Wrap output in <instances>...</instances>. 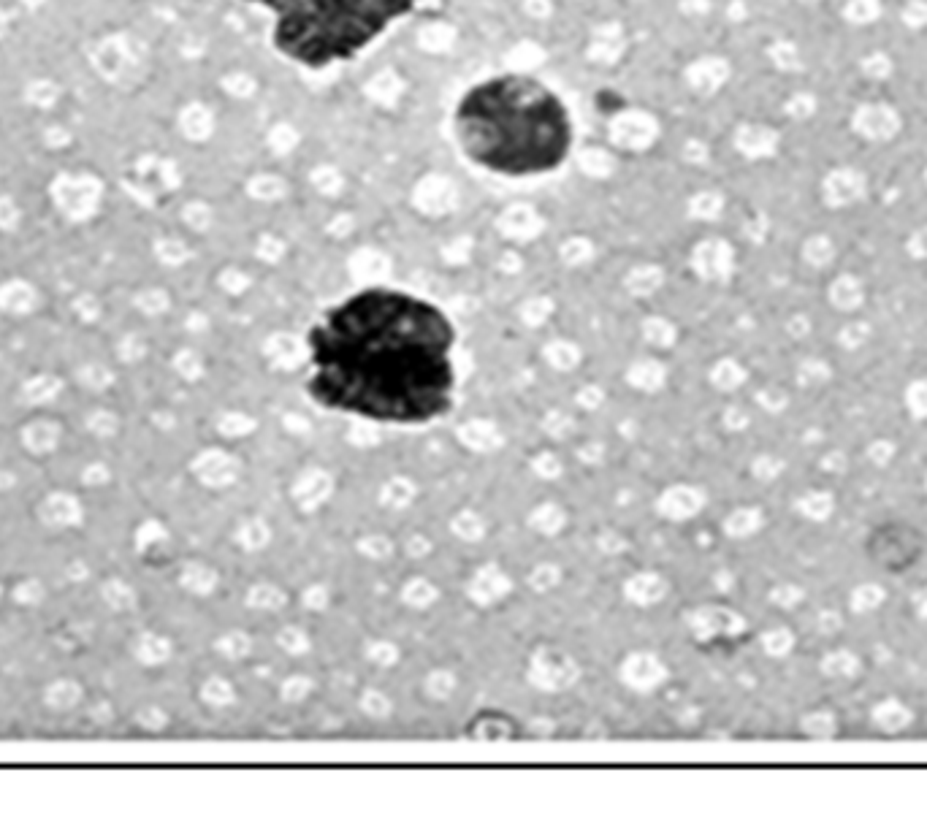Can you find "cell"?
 Returning <instances> with one entry per match:
<instances>
[{"label": "cell", "instance_id": "6da1fadb", "mask_svg": "<svg viewBox=\"0 0 927 832\" xmlns=\"http://www.w3.org/2000/svg\"><path fill=\"white\" fill-rule=\"evenodd\" d=\"M312 402L364 421L426 426L453 410L456 328L437 304L366 288L309 328Z\"/></svg>", "mask_w": 927, "mask_h": 832}, {"label": "cell", "instance_id": "7c38bea8", "mask_svg": "<svg viewBox=\"0 0 927 832\" xmlns=\"http://www.w3.org/2000/svg\"><path fill=\"white\" fill-rule=\"evenodd\" d=\"M865 456H868V461H871L873 467H890L892 459L898 456V445L892 440H887V437H881V440H873L871 445H868Z\"/></svg>", "mask_w": 927, "mask_h": 832}, {"label": "cell", "instance_id": "8992f818", "mask_svg": "<svg viewBox=\"0 0 927 832\" xmlns=\"http://www.w3.org/2000/svg\"><path fill=\"white\" fill-rule=\"evenodd\" d=\"M795 510L811 524H827L835 515V510H838V502H835L833 491L811 488L803 496H797Z\"/></svg>", "mask_w": 927, "mask_h": 832}, {"label": "cell", "instance_id": "9a60e30c", "mask_svg": "<svg viewBox=\"0 0 927 832\" xmlns=\"http://www.w3.org/2000/svg\"><path fill=\"white\" fill-rule=\"evenodd\" d=\"M819 467L827 475H843L846 467H849V459H846V453L843 450H830V453H824L822 459H819Z\"/></svg>", "mask_w": 927, "mask_h": 832}, {"label": "cell", "instance_id": "3957f363", "mask_svg": "<svg viewBox=\"0 0 927 832\" xmlns=\"http://www.w3.org/2000/svg\"><path fill=\"white\" fill-rule=\"evenodd\" d=\"M421 6V0H288L274 14L272 44L304 68L345 63Z\"/></svg>", "mask_w": 927, "mask_h": 832}, {"label": "cell", "instance_id": "5b68a950", "mask_svg": "<svg viewBox=\"0 0 927 832\" xmlns=\"http://www.w3.org/2000/svg\"><path fill=\"white\" fill-rule=\"evenodd\" d=\"M819 673L830 681H854L862 673V659L852 648H833L822 656Z\"/></svg>", "mask_w": 927, "mask_h": 832}, {"label": "cell", "instance_id": "e0dca14e", "mask_svg": "<svg viewBox=\"0 0 927 832\" xmlns=\"http://www.w3.org/2000/svg\"><path fill=\"white\" fill-rule=\"evenodd\" d=\"M843 618L835 613V610H822L819 613V621H816V632L819 635H835L838 629H841Z\"/></svg>", "mask_w": 927, "mask_h": 832}, {"label": "cell", "instance_id": "5bb4252c", "mask_svg": "<svg viewBox=\"0 0 927 832\" xmlns=\"http://www.w3.org/2000/svg\"><path fill=\"white\" fill-rule=\"evenodd\" d=\"M860 299H862L860 288L852 285V282H843V285H838L833 293V301L838 309H857L860 307Z\"/></svg>", "mask_w": 927, "mask_h": 832}, {"label": "cell", "instance_id": "8fae6325", "mask_svg": "<svg viewBox=\"0 0 927 832\" xmlns=\"http://www.w3.org/2000/svg\"><path fill=\"white\" fill-rule=\"evenodd\" d=\"M868 339H871V326H868V323H849V326L841 328L838 345H841L843 350L854 353V350H860Z\"/></svg>", "mask_w": 927, "mask_h": 832}, {"label": "cell", "instance_id": "9c48e42d", "mask_svg": "<svg viewBox=\"0 0 927 832\" xmlns=\"http://www.w3.org/2000/svg\"><path fill=\"white\" fill-rule=\"evenodd\" d=\"M833 380V366L827 364L824 358H806L803 364L797 366V385L816 391Z\"/></svg>", "mask_w": 927, "mask_h": 832}, {"label": "cell", "instance_id": "ba28073f", "mask_svg": "<svg viewBox=\"0 0 927 832\" xmlns=\"http://www.w3.org/2000/svg\"><path fill=\"white\" fill-rule=\"evenodd\" d=\"M887 602V589L876 583V580H868V583H860V586H854L852 594H849V608L857 616H868V613H876Z\"/></svg>", "mask_w": 927, "mask_h": 832}, {"label": "cell", "instance_id": "ffe728a7", "mask_svg": "<svg viewBox=\"0 0 927 832\" xmlns=\"http://www.w3.org/2000/svg\"><path fill=\"white\" fill-rule=\"evenodd\" d=\"M925 491H927V475H925Z\"/></svg>", "mask_w": 927, "mask_h": 832}, {"label": "cell", "instance_id": "4fadbf2b", "mask_svg": "<svg viewBox=\"0 0 927 832\" xmlns=\"http://www.w3.org/2000/svg\"><path fill=\"white\" fill-rule=\"evenodd\" d=\"M765 648H768V654L773 656H787L789 651L795 648V635L784 627L770 629L768 635H765Z\"/></svg>", "mask_w": 927, "mask_h": 832}, {"label": "cell", "instance_id": "ac0fdd59", "mask_svg": "<svg viewBox=\"0 0 927 832\" xmlns=\"http://www.w3.org/2000/svg\"><path fill=\"white\" fill-rule=\"evenodd\" d=\"M911 608H914L917 618L927 621V583L922 586V589L914 591V597H911Z\"/></svg>", "mask_w": 927, "mask_h": 832}, {"label": "cell", "instance_id": "2e32d148", "mask_svg": "<svg viewBox=\"0 0 927 832\" xmlns=\"http://www.w3.org/2000/svg\"><path fill=\"white\" fill-rule=\"evenodd\" d=\"M803 597H806V594H803V589H797L795 583H784V586L776 589V594H773V599H776L778 605H781L784 610H792L795 605H800Z\"/></svg>", "mask_w": 927, "mask_h": 832}, {"label": "cell", "instance_id": "277c9868", "mask_svg": "<svg viewBox=\"0 0 927 832\" xmlns=\"http://www.w3.org/2000/svg\"><path fill=\"white\" fill-rule=\"evenodd\" d=\"M871 721L876 730L887 732V735H898V732H906L914 724V711L898 697H884V700H879L871 708Z\"/></svg>", "mask_w": 927, "mask_h": 832}, {"label": "cell", "instance_id": "52a82bcc", "mask_svg": "<svg viewBox=\"0 0 927 832\" xmlns=\"http://www.w3.org/2000/svg\"><path fill=\"white\" fill-rule=\"evenodd\" d=\"M800 732L811 740H833L838 735V716L830 708H814L800 719Z\"/></svg>", "mask_w": 927, "mask_h": 832}, {"label": "cell", "instance_id": "7a4b0ae2", "mask_svg": "<svg viewBox=\"0 0 927 832\" xmlns=\"http://www.w3.org/2000/svg\"><path fill=\"white\" fill-rule=\"evenodd\" d=\"M453 128L475 166L502 177H534L562 166L572 150V117L551 87L505 74L461 95Z\"/></svg>", "mask_w": 927, "mask_h": 832}, {"label": "cell", "instance_id": "d6986e66", "mask_svg": "<svg viewBox=\"0 0 927 832\" xmlns=\"http://www.w3.org/2000/svg\"><path fill=\"white\" fill-rule=\"evenodd\" d=\"M244 3H253V6H261V9H269L272 14H277L288 0H244Z\"/></svg>", "mask_w": 927, "mask_h": 832}, {"label": "cell", "instance_id": "30bf717a", "mask_svg": "<svg viewBox=\"0 0 927 832\" xmlns=\"http://www.w3.org/2000/svg\"><path fill=\"white\" fill-rule=\"evenodd\" d=\"M903 404H906V410L914 421H927V377H917L906 385Z\"/></svg>", "mask_w": 927, "mask_h": 832}]
</instances>
